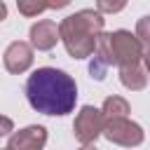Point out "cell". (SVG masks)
<instances>
[{
  "mask_svg": "<svg viewBox=\"0 0 150 150\" xmlns=\"http://www.w3.org/2000/svg\"><path fill=\"white\" fill-rule=\"evenodd\" d=\"M26 98L33 110L42 115H68L77 101V84L75 80L59 68H38L26 80Z\"/></svg>",
  "mask_w": 150,
  "mask_h": 150,
  "instance_id": "6da1fadb",
  "label": "cell"
},
{
  "mask_svg": "<svg viewBox=\"0 0 150 150\" xmlns=\"http://www.w3.org/2000/svg\"><path fill=\"white\" fill-rule=\"evenodd\" d=\"M105 19L98 9H80L59 23V35L73 59H91Z\"/></svg>",
  "mask_w": 150,
  "mask_h": 150,
  "instance_id": "7a4b0ae2",
  "label": "cell"
},
{
  "mask_svg": "<svg viewBox=\"0 0 150 150\" xmlns=\"http://www.w3.org/2000/svg\"><path fill=\"white\" fill-rule=\"evenodd\" d=\"M110 54H112L115 66L127 68V66H138V61L145 54V47L141 45L136 33L120 28L110 33Z\"/></svg>",
  "mask_w": 150,
  "mask_h": 150,
  "instance_id": "3957f363",
  "label": "cell"
},
{
  "mask_svg": "<svg viewBox=\"0 0 150 150\" xmlns=\"http://www.w3.org/2000/svg\"><path fill=\"white\" fill-rule=\"evenodd\" d=\"M103 127H105L103 112L98 108H94V105H82L80 112L75 115L73 134L82 145H94V141L98 136H103Z\"/></svg>",
  "mask_w": 150,
  "mask_h": 150,
  "instance_id": "277c9868",
  "label": "cell"
},
{
  "mask_svg": "<svg viewBox=\"0 0 150 150\" xmlns=\"http://www.w3.org/2000/svg\"><path fill=\"white\" fill-rule=\"evenodd\" d=\"M103 136L115 143V145H122V148H136L143 143L145 134L141 129V124L131 122L129 117L127 120H112V122H105L103 127Z\"/></svg>",
  "mask_w": 150,
  "mask_h": 150,
  "instance_id": "5b68a950",
  "label": "cell"
},
{
  "mask_svg": "<svg viewBox=\"0 0 150 150\" xmlns=\"http://www.w3.org/2000/svg\"><path fill=\"white\" fill-rule=\"evenodd\" d=\"M45 143H47V129L42 124H30L26 129L9 134L7 150H42Z\"/></svg>",
  "mask_w": 150,
  "mask_h": 150,
  "instance_id": "8992f818",
  "label": "cell"
},
{
  "mask_svg": "<svg viewBox=\"0 0 150 150\" xmlns=\"http://www.w3.org/2000/svg\"><path fill=\"white\" fill-rule=\"evenodd\" d=\"M2 61H5V68L14 75L19 73H26L30 66H33V47L23 40H14L5 54H2Z\"/></svg>",
  "mask_w": 150,
  "mask_h": 150,
  "instance_id": "52a82bcc",
  "label": "cell"
},
{
  "mask_svg": "<svg viewBox=\"0 0 150 150\" xmlns=\"http://www.w3.org/2000/svg\"><path fill=\"white\" fill-rule=\"evenodd\" d=\"M30 47L38 49V52H49L56 47V42L61 40L59 35V26L52 21V19H40L30 26Z\"/></svg>",
  "mask_w": 150,
  "mask_h": 150,
  "instance_id": "ba28073f",
  "label": "cell"
},
{
  "mask_svg": "<svg viewBox=\"0 0 150 150\" xmlns=\"http://www.w3.org/2000/svg\"><path fill=\"white\" fill-rule=\"evenodd\" d=\"M110 66H115L112 54H110V33H101L96 40V49L91 54V61H89V75L94 80H103Z\"/></svg>",
  "mask_w": 150,
  "mask_h": 150,
  "instance_id": "9c48e42d",
  "label": "cell"
},
{
  "mask_svg": "<svg viewBox=\"0 0 150 150\" xmlns=\"http://www.w3.org/2000/svg\"><path fill=\"white\" fill-rule=\"evenodd\" d=\"M120 82L131 91H141L148 87V73L141 66H127V68H120Z\"/></svg>",
  "mask_w": 150,
  "mask_h": 150,
  "instance_id": "30bf717a",
  "label": "cell"
},
{
  "mask_svg": "<svg viewBox=\"0 0 150 150\" xmlns=\"http://www.w3.org/2000/svg\"><path fill=\"white\" fill-rule=\"evenodd\" d=\"M101 112H103V120L105 122H112V120H127L129 117V101L127 98H122V96H108L105 101H103V108H101Z\"/></svg>",
  "mask_w": 150,
  "mask_h": 150,
  "instance_id": "8fae6325",
  "label": "cell"
},
{
  "mask_svg": "<svg viewBox=\"0 0 150 150\" xmlns=\"http://www.w3.org/2000/svg\"><path fill=\"white\" fill-rule=\"evenodd\" d=\"M66 5H68L66 0H61V2H38V0H19V2H16L19 12H21L23 16H38V14H42L45 9H56V7H66Z\"/></svg>",
  "mask_w": 150,
  "mask_h": 150,
  "instance_id": "7c38bea8",
  "label": "cell"
},
{
  "mask_svg": "<svg viewBox=\"0 0 150 150\" xmlns=\"http://www.w3.org/2000/svg\"><path fill=\"white\" fill-rule=\"evenodd\" d=\"M136 38L141 40V45L145 49H150V14L148 16H141L136 21Z\"/></svg>",
  "mask_w": 150,
  "mask_h": 150,
  "instance_id": "4fadbf2b",
  "label": "cell"
},
{
  "mask_svg": "<svg viewBox=\"0 0 150 150\" xmlns=\"http://www.w3.org/2000/svg\"><path fill=\"white\" fill-rule=\"evenodd\" d=\"M124 5H127V2H122V0H120V2H108V0H98V2H96V9H98L101 14H103V12H120V9H124Z\"/></svg>",
  "mask_w": 150,
  "mask_h": 150,
  "instance_id": "5bb4252c",
  "label": "cell"
},
{
  "mask_svg": "<svg viewBox=\"0 0 150 150\" xmlns=\"http://www.w3.org/2000/svg\"><path fill=\"white\" fill-rule=\"evenodd\" d=\"M12 131H14V122H12L9 117L0 115V138H2V136H9Z\"/></svg>",
  "mask_w": 150,
  "mask_h": 150,
  "instance_id": "9a60e30c",
  "label": "cell"
},
{
  "mask_svg": "<svg viewBox=\"0 0 150 150\" xmlns=\"http://www.w3.org/2000/svg\"><path fill=\"white\" fill-rule=\"evenodd\" d=\"M143 61H145V73H148V77H150V49H145V54H143Z\"/></svg>",
  "mask_w": 150,
  "mask_h": 150,
  "instance_id": "2e32d148",
  "label": "cell"
},
{
  "mask_svg": "<svg viewBox=\"0 0 150 150\" xmlns=\"http://www.w3.org/2000/svg\"><path fill=\"white\" fill-rule=\"evenodd\" d=\"M5 16H7V5H5V2H0V21H2Z\"/></svg>",
  "mask_w": 150,
  "mask_h": 150,
  "instance_id": "e0dca14e",
  "label": "cell"
},
{
  "mask_svg": "<svg viewBox=\"0 0 150 150\" xmlns=\"http://www.w3.org/2000/svg\"><path fill=\"white\" fill-rule=\"evenodd\" d=\"M80 150H98V148H96V145H82Z\"/></svg>",
  "mask_w": 150,
  "mask_h": 150,
  "instance_id": "ac0fdd59",
  "label": "cell"
},
{
  "mask_svg": "<svg viewBox=\"0 0 150 150\" xmlns=\"http://www.w3.org/2000/svg\"><path fill=\"white\" fill-rule=\"evenodd\" d=\"M5 150H7V148H5Z\"/></svg>",
  "mask_w": 150,
  "mask_h": 150,
  "instance_id": "d6986e66",
  "label": "cell"
}]
</instances>
